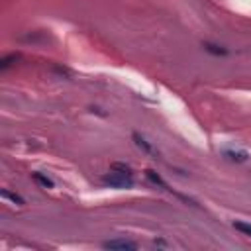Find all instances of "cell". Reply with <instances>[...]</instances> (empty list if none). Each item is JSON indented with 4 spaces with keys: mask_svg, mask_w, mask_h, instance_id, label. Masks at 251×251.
Returning a JSON list of instances; mask_svg holds the SVG:
<instances>
[{
    "mask_svg": "<svg viewBox=\"0 0 251 251\" xmlns=\"http://www.w3.org/2000/svg\"><path fill=\"white\" fill-rule=\"evenodd\" d=\"M102 181L106 185L114 187V189H132L134 187V179H132L130 173H120V171H114V169H110V173L104 175Z\"/></svg>",
    "mask_w": 251,
    "mask_h": 251,
    "instance_id": "obj_1",
    "label": "cell"
},
{
    "mask_svg": "<svg viewBox=\"0 0 251 251\" xmlns=\"http://www.w3.org/2000/svg\"><path fill=\"white\" fill-rule=\"evenodd\" d=\"M104 247L106 249H120V251H135L137 245L134 241H128V239H110V241H104Z\"/></svg>",
    "mask_w": 251,
    "mask_h": 251,
    "instance_id": "obj_2",
    "label": "cell"
},
{
    "mask_svg": "<svg viewBox=\"0 0 251 251\" xmlns=\"http://www.w3.org/2000/svg\"><path fill=\"white\" fill-rule=\"evenodd\" d=\"M132 137H134V141H135V145H137L139 149H143V151H145V153H149V155H157V151L149 145V141H147L145 137H141L139 134H134Z\"/></svg>",
    "mask_w": 251,
    "mask_h": 251,
    "instance_id": "obj_3",
    "label": "cell"
},
{
    "mask_svg": "<svg viewBox=\"0 0 251 251\" xmlns=\"http://www.w3.org/2000/svg\"><path fill=\"white\" fill-rule=\"evenodd\" d=\"M16 61H20V53H10V55H6L2 61H0V69L6 71V69H8V67H12Z\"/></svg>",
    "mask_w": 251,
    "mask_h": 251,
    "instance_id": "obj_4",
    "label": "cell"
},
{
    "mask_svg": "<svg viewBox=\"0 0 251 251\" xmlns=\"http://www.w3.org/2000/svg\"><path fill=\"white\" fill-rule=\"evenodd\" d=\"M145 177H147V179H149V181H151L153 185H159L161 189H167V183H165V181H163V179H161V177H159V175H157L155 171L147 169V171H145Z\"/></svg>",
    "mask_w": 251,
    "mask_h": 251,
    "instance_id": "obj_5",
    "label": "cell"
},
{
    "mask_svg": "<svg viewBox=\"0 0 251 251\" xmlns=\"http://www.w3.org/2000/svg\"><path fill=\"white\" fill-rule=\"evenodd\" d=\"M202 47H204L208 53H212V55H228V49L218 47V45H214V43H202Z\"/></svg>",
    "mask_w": 251,
    "mask_h": 251,
    "instance_id": "obj_6",
    "label": "cell"
},
{
    "mask_svg": "<svg viewBox=\"0 0 251 251\" xmlns=\"http://www.w3.org/2000/svg\"><path fill=\"white\" fill-rule=\"evenodd\" d=\"M34 181H36L38 185H41L43 189H53V181L47 179V177H43L41 173H34Z\"/></svg>",
    "mask_w": 251,
    "mask_h": 251,
    "instance_id": "obj_7",
    "label": "cell"
},
{
    "mask_svg": "<svg viewBox=\"0 0 251 251\" xmlns=\"http://www.w3.org/2000/svg\"><path fill=\"white\" fill-rule=\"evenodd\" d=\"M224 155L232 161H245L247 159V153L245 151H224Z\"/></svg>",
    "mask_w": 251,
    "mask_h": 251,
    "instance_id": "obj_8",
    "label": "cell"
},
{
    "mask_svg": "<svg viewBox=\"0 0 251 251\" xmlns=\"http://www.w3.org/2000/svg\"><path fill=\"white\" fill-rule=\"evenodd\" d=\"M233 228L237 232H241L243 235H249L251 237V224H245V222H233Z\"/></svg>",
    "mask_w": 251,
    "mask_h": 251,
    "instance_id": "obj_9",
    "label": "cell"
},
{
    "mask_svg": "<svg viewBox=\"0 0 251 251\" xmlns=\"http://www.w3.org/2000/svg\"><path fill=\"white\" fill-rule=\"evenodd\" d=\"M110 169H114V171H120V173H130V175H132L130 165H126V163H112V167H110Z\"/></svg>",
    "mask_w": 251,
    "mask_h": 251,
    "instance_id": "obj_10",
    "label": "cell"
},
{
    "mask_svg": "<svg viewBox=\"0 0 251 251\" xmlns=\"http://www.w3.org/2000/svg\"><path fill=\"white\" fill-rule=\"evenodd\" d=\"M2 196H4V198H10L14 204H20V206L24 204V198H20L18 194H12L10 191H2Z\"/></svg>",
    "mask_w": 251,
    "mask_h": 251,
    "instance_id": "obj_11",
    "label": "cell"
}]
</instances>
